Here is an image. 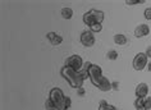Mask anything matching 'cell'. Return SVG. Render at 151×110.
Instances as JSON below:
<instances>
[{
    "label": "cell",
    "instance_id": "1",
    "mask_svg": "<svg viewBox=\"0 0 151 110\" xmlns=\"http://www.w3.org/2000/svg\"><path fill=\"white\" fill-rule=\"evenodd\" d=\"M85 68L87 69L88 78H90V81H91V83L95 87H97L100 91L106 92V91H110L113 88L111 82L109 81V78H106L103 74V69H101V67L88 62V63H86Z\"/></svg>",
    "mask_w": 151,
    "mask_h": 110
},
{
    "label": "cell",
    "instance_id": "2",
    "mask_svg": "<svg viewBox=\"0 0 151 110\" xmlns=\"http://www.w3.org/2000/svg\"><path fill=\"white\" fill-rule=\"evenodd\" d=\"M60 74H62V77L65 79V81L69 83V86L72 88H81L82 85H83V81L86 78H88V73H87V69L83 68L82 70L77 72L74 69H72V68L64 65L62 69H60Z\"/></svg>",
    "mask_w": 151,
    "mask_h": 110
},
{
    "label": "cell",
    "instance_id": "3",
    "mask_svg": "<svg viewBox=\"0 0 151 110\" xmlns=\"http://www.w3.org/2000/svg\"><path fill=\"white\" fill-rule=\"evenodd\" d=\"M46 110H68L67 106V96L63 90L59 87H52L49 92V97L45 101Z\"/></svg>",
    "mask_w": 151,
    "mask_h": 110
},
{
    "label": "cell",
    "instance_id": "4",
    "mask_svg": "<svg viewBox=\"0 0 151 110\" xmlns=\"http://www.w3.org/2000/svg\"><path fill=\"white\" fill-rule=\"evenodd\" d=\"M103 21H104V12H101V10L91 9L83 14V23L86 26H88V28L96 23L101 24Z\"/></svg>",
    "mask_w": 151,
    "mask_h": 110
},
{
    "label": "cell",
    "instance_id": "5",
    "mask_svg": "<svg viewBox=\"0 0 151 110\" xmlns=\"http://www.w3.org/2000/svg\"><path fill=\"white\" fill-rule=\"evenodd\" d=\"M147 64H149V58L146 56L145 52H138L133 58V62H132V65H133L134 70H138V72L147 68Z\"/></svg>",
    "mask_w": 151,
    "mask_h": 110
},
{
    "label": "cell",
    "instance_id": "6",
    "mask_svg": "<svg viewBox=\"0 0 151 110\" xmlns=\"http://www.w3.org/2000/svg\"><path fill=\"white\" fill-rule=\"evenodd\" d=\"M65 65L74 70H77V72H80L82 69V67H83V59H82V56L77 55V54L70 55L65 59Z\"/></svg>",
    "mask_w": 151,
    "mask_h": 110
},
{
    "label": "cell",
    "instance_id": "7",
    "mask_svg": "<svg viewBox=\"0 0 151 110\" xmlns=\"http://www.w3.org/2000/svg\"><path fill=\"white\" fill-rule=\"evenodd\" d=\"M80 41L85 47H91L95 44V36L91 31H82L80 36Z\"/></svg>",
    "mask_w": 151,
    "mask_h": 110
},
{
    "label": "cell",
    "instance_id": "8",
    "mask_svg": "<svg viewBox=\"0 0 151 110\" xmlns=\"http://www.w3.org/2000/svg\"><path fill=\"white\" fill-rule=\"evenodd\" d=\"M147 93H149V86L146 83H138L136 86V90H134V95H136V98H145L147 97Z\"/></svg>",
    "mask_w": 151,
    "mask_h": 110
},
{
    "label": "cell",
    "instance_id": "9",
    "mask_svg": "<svg viewBox=\"0 0 151 110\" xmlns=\"http://www.w3.org/2000/svg\"><path fill=\"white\" fill-rule=\"evenodd\" d=\"M149 33H150V27H149L147 24H145V23L137 26V27H136V29H134V36L137 37V39L145 37V36L149 35Z\"/></svg>",
    "mask_w": 151,
    "mask_h": 110
},
{
    "label": "cell",
    "instance_id": "10",
    "mask_svg": "<svg viewBox=\"0 0 151 110\" xmlns=\"http://www.w3.org/2000/svg\"><path fill=\"white\" fill-rule=\"evenodd\" d=\"M46 39L50 41V44L54 45V46H58V45H60L63 42V37L60 35H58L56 32H47Z\"/></svg>",
    "mask_w": 151,
    "mask_h": 110
},
{
    "label": "cell",
    "instance_id": "11",
    "mask_svg": "<svg viewBox=\"0 0 151 110\" xmlns=\"http://www.w3.org/2000/svg\"><path fill=\"white\" fill-rule=\"evenodd\" d=\"M113 40H114V44L115 45H119V46H124V45L128 42L127 37L124 36V35H122V33H116V35H114Z\"/></svg>",
    "mask_w": 151,
    "mask_h": 110
},
{
    "label": "cell",
    "instance_id": "12",
    "mask_svg": "<svg viewBox=\"0 0 151 110\" xmlns=\"http://www.w3.org/2000/svg\"><path fill=\"white\" fill-rule=\"evenodd\" d=\"M60 14H62V17L64 19H70L72 17H73V9L72 8H68V6H64L60 10Z\"/></svg>",
    "mask_w": 151,
    "mask_h": 110
},
{
    "label": "cell",
    "instance_id": "13",
    "mask_svg": "<svg viewBox=\"0 0 151 110\" xmlns=\"http://www.w3.org/2000/svg\"><path fill=\"white\" fill-rule=\"evenodd\" d=\"M99 110H116L115 106L110 105L106 100H101L99 102Z\"/></svg>",
    "mask_w": 151,
    "mask_h": 110
},
{
    "label": "cell",
    "instance_id": "14",
    "mask_svg": "<svg viewBox=\"0 0 151 110\" xmlns=\"http://www.w3.org/2000/svg\"><path fill=\"white\" fill-rule=\"evenodd\" d=\"M134 109L136 110H146L143 98H136L134 100Z\"/></svg>",
    "mask_w": 151,
    "mask_h": 110
},
{
    "label": "cell",
    "instance_id": "15",
    "mask_svg": "<svg viewBox=\"0 0 151 110\" xmlns=\"http://www.w3.org/2000/svg\"><path fill=\"white\" fill-rule=\"evenodd\" d=\"M90 31H91L92 33L93 32H101L103 31V24H100V23H96V24H93V26H91V27H90Z\"/></svg>",
    "mask_w": 151,
    "mask_h": 110
},
{
    "label": "cell",
    "instance_id": "16",
    "mask_svg": "<svg viewBox=\"0 0 151 110\" xmlns=\"http://www.w3.org/2000/svg\"><path fill=\"white\" fill-rule=\"evenodd\" d=\"M106 58L109 60H116V59H118V52H116L115 50H110L106 54Z\"/></svg>",
    "mask_w": 151,
    "mask_h": 110
},
{
    "label": "cell",
    "instance_id": "17",
    "mask_svg": "<svg viewBox=\"0 0 151 110\" xmlns=\"http://www.w3.org/2000/svg\"><path fill=\"white\" fill-rule=\"evenodd\" d=\"M145 0H126V5H137V4H143Z\"/></svg>",
    "mask_w": 151,
    "mask_h": 110
},
{
    "label": "cell",
    "instance_id": "18",
    "mask_svg": "<svg viewBox=\"0 0 151 110\" xmlns=\"http://www.w3.org/2000/svg\"><path fill=\"white\" fill-rule=\"evenodd\" d=\"M143 101H145V108L146 110H151V96H147L143 98Z\"/></svg>",
    "mask_w": 151,
    "mask_h": 110
},
{
    "label": "cell",
    "instance_id": "19",
    "mask_svg": "<svg viewBox=\"0 0 151 110\" xmlns=\"http://www.w3.org/2000/svg\"><path fill=\"white\" fill-rule=\"evenodd\" d=\"M145 18L147 21H151V8H146L145 9Z\"/></svg>",
    "mask_w": 151,
    "mask_h": 110
},
{
    "label": "cell",
    "instance_id": "20",
    "mask_svg": "<svg viewBox=\"0 0 151 110\" xmlns=\"http://www.w3.org/2000/svg\"><path fill=\"white\" fill-rule=\"evenodd\" d=\"M145 54H146V56H147V58H150V59H151V45H150V46L146 49Z\"/></svg>",
    "mask_w": 151,
    "mask_h": 110
},
{
    "label": "cell",
    "instance_id": "21",
    "mask_svg": "<svg viewBox=\"0 0 151 110\" xmlns=\"http://www.w3.org/2000/svg\"><path fill=\"white\" fill-rule=\"evenodd\" d=\"M111 87H113V90L118 91V90H119V85H118V82H111Z\"/></svg>",
    "mask_w": 151,
    "mask_h": 110
},
{
    "label": "cell",
    "instance_id": "22",
    "mask_svg": "<svg viewBox=\"0 0 151 110\" xmlns=\"http://www.w3.org/2000/svg\"><path fill=\"white\" fill-rule=\"evenodd\" d=\"M77 92H78V95H80V96H83V95H85V90H83V87L78 88V90H77Z\"/></svg>",
    "mask_w": 151,
    "mask_h": 110
},
{
    "label": "cell",
    "instance_id": "23",
    "mask_svg": "<svg viewBox=\"0 0 151 110\" xmlns=\"http://www.w3.org/2000/svg\"><path fill=\"white\" fill-rule=\"evenodd\" d=\"M147 70H149V72H151V62H150L149 64H147Z\"/></svg>",
    "mask_w": 151,
    "mask_h": 110
}]
</instances>
